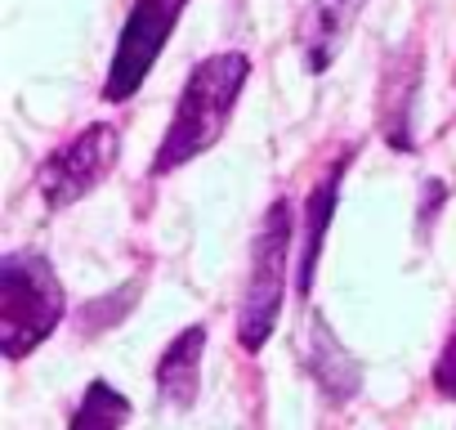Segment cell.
Masks as SVG:
<instances>
[{
	"label": "cell",
	"instance_id": "cell-4",
	"mask_svg": "<svg viewBox=\"0 0 456 430\" xmlns=\"http://www.w3.org/2000/svg\"><path fill=\"white\" fill-rule=\"evenodd\" d=\"M117 157H121V135L108 121H94L81 135H72L68 144H59L37 166V188H41L45 206L50 211H63V206L81 202L86 193H94L112 175Z\"/></svg>",
	"mask_w": 456,
	"mask_h": 430
},
{
	"label": "cell",
	"instance_id": "cell-7",
	"mask_svg": "<svg viewBox=\"0 0 456 430\" xmlns=\"http://www.w3.org/2000/svg\"><path fill=\"white\" fill-rule=\"evenodd\" d=\"M349 166V153L336 157V166L314 184L309 202H305V243H300V274H296V292L309 296L314 292V269H318V256H322V243H327V229H331V215H336V197H340V175Z\"/></svg>",
	"mask_w": 456,
	"mask_h": 430
},
{
	"label": "cell",
	"instance_id": "cell-12",
	"mask_svg": "<svg viewBox=\"0 0 456 430\" xmlns=\"http://www.w3.org/2000/svg\"><path fill=\"white\" fill-rule=\"evenodd\" d=\"M434 390L443 399H456V332L447 336V345L438 350V363H434Z\"/></svg>",
	"mask_w": 456,
	"mask_h": 430
},
{
	"label": "cell",
	"instance_id": "cell-9",
	"mask_svg": "<svg viewBox=\"0 0 456 430\" xmlns=\"http://www.w3.org/2000/svg\"><path fill=\"white\" fill-rule=\"evenodd\" d=\"M416 86H420V72H416V50H407L403 59L389 63L385 72V86H380V130L389 139V148H403L411 153V108H416Z\"/></svg>",
	"mask_w": 456,
	"mask_h": 430
},
{
	"label": "cell",
	"instance_id": "cell-10",
	"mask_svg": "<svg viewBox=\"0 0 456 430\" xmlns=\"http://www.w3.org/2000/svg\"><path fill=\"white\" fill-rule=\"evenodd\" d=\"M309 368H314V376H318V385L327 390L331 403L354 399L358 385H362L358 363L349 359V350L336 341V332H331L322 318H314V327H309Z\"/></svg>",
	"mask_w": 456,
	"mask_h": 430
},
{
	"label": "cell",
	"instance_id": "cell-5",
	"mask_svg": "<svg viewBox=\"0 0 456 430\" xmlns=\"http://www.w3.org/2000/svg\"><path fill=\"white\" fill-rule=\"evenodd\" d=\"M188 0H134L126 23H121V37H117V54L108 63V81H103V99L108 103H126L143 77L157 68L175 23L183 19Z\"/></svg>",
	"mask_w": 456,
	"mask_h": 430
},
{
	"label": "cell",
	"instance_id": "cell-3",
	"mask_svg": "<svg viewBox=\"0 0 456 430\" xmlns=\"http://www.w3.org/2000/svg\"><path fill=\"white\" fill-rule=\"evenodd\" d=\"M291 234H296V206L278 197L251 243V274H247V296L238 310V341L242 350H265V341L278 327L282 296H287V265H291Z\"/></svg>",
	"mask_w": 456,
	"mask_h": 430
},
{
	"label": "cell",
	"instance_id": "cell-2",
	"mask_svg": "<svg viewBox=\"0 0 456 430\" xmlns=\"http://www.w3.org/2000/svg\"><path fill=\"white\" fill-rule=\"evenodd\" d=\"M63 310L68 296L41 252H10L0 260V354L10 363L45 345L63 323Z\"/></svg>",
	"mask_w": 456,
	"mask_h": 430
},
{
	"label": "cell",
	"instance_id": "cell-8",
	"mask_svg": "<svg viewBox=\"0 0 456 430\" xmlns=\"http://www.w3.org/2000/svg\"><path fill=\"white\" fill-rule=\"evenodd\" d=\"M201 354H206V327H201V323L183 327V332L166 345V354H161V363H157V390H161V399H166L170 408H192V403H197V390H201Z\"/></svg>",
	"mask_w": 456,
	"mask_h": 430
},
{
	"label": "cell",
	"instance_id": "cell-6",
	"mask_svg": "<svg viewBox=\"0 0 456 430\" xmlns=\"http://www.w3.org/2000/svg\"><path fill=\"white\" fill-rule=\"evenodd\" d=\"M367 10V0H314L300 19V54H305V68L309 77H322L336 54L345 50L358 14Z\"/></svg>",
	"mask_w": 456,
	"mask_h": 430
},
{
	"label": "cell",
	"instance_id": "cell-1",
	"mask_svg": "<svg viewBox=\"0 0 456 430\" xmlns=\"http://www.w3.org/2000/svg\"><path fill=\"white\" fill-rule=\"evenodd\" d=\"M251 81V59L242 50H224L201 59L188 72V86L175 103V117L161 135V148L152 157V175H170L179 166H188L192 157H201L206 148H215V139L224 135L228 117H233L242 90Z\"/></svg>",
	"mask_w": 456,
	"mask_h": 430
},
{
	"label": "cell",
	"instance_id": "cell-11",
	"mask_svg": "<svg viewBox=\"0 0 456 430\" xmlns=\"http://www.w3.org/2000/svg\"><path fill=\"white\" fill-rule=\"evenodd\" d=\"M126 421H130V399L108 381H90L68 430H121Z\"/></svg>",
	"mask_w": 456,
	"mask_h": 430
}]
</instances>
